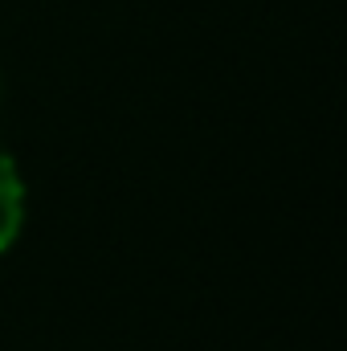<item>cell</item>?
<instances>
[{
    "mask_svg": "<svg viewBox=\"0 0 347 351\" xmlns=\"http://www.w3.org/2000/svg\"><path fill=\"white\" fill-rule=\"evenodd\" d=\"M0 102H4V70H0Z\"/></svg>",
    "mask_w": 347,
    "mask_h": 351,
    "instance_id": "cell-2",
    "label": "cell"
},
{
    "mask_svg": "<svg viewBox=\"0 0 347 351\" xmlns=\"http://www.w3.org/2000/svg\"><path fill=\"white\" fill-rule=\"evenodd\" d=\"M21 229H25V180L12 156L0 152V254L21 237Z\"/></svg>",
    "mask_w": 347,
    "mask_h": 351,
    "instance_id": "cell-1",
    "label": "cell"
}]
</instances>
